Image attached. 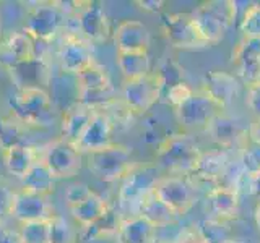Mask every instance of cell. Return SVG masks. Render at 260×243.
<instances>
[{"instance_id":"7bdbcfd3","label":"cell","mask_w":260,"mask_h":243,"mask_svg":"<svg viewBox=\"0 0 260 243\" xmlns=\"http://www.w3.org/2000/svg\"><path fill=\"white\" fill-rule=\"evenodd\" d=\"M134 4L146 13H158L161 12V8L165 7L162 0H135Z\"/></svg>"},{"instance_id":"ba28073f","label":"cell","mask_w":260,"mask_h":243,"mask_svg":"<svg viewBox=\"0 0 260 243\" xmlns=\"http://www.w3.org/2000/svg\"><path fill=\"white\" fill-rule=\"evenodd\" d=\"M161 29L168 43L176 49L202 51L210 46L190 13H165L161 16Z\"/></svg>"},{"instance_id":"4316f807","label":"cell","mask_w":260,"mask_h":243,"mask_svg":"<svg viewBox=\"0 0 260 243\" xmlns=\"http://www.w3.org/2000/svg\"><path fill=\"white\" fill-rule=\"evenodd\" d=\"M135 214L145 219V221L151 224L154 229L173 225V224H176L177 217H179L173 209L168 208L159 198L154 196V193L148 194V196L137 206Z\"/></svg>"},{"instance_id":"74e56055","label":"cell","mask_w":260,"mask_h":243,"mask_svg":"<svg viewBox=\"0 0 260 243\" xmlns=\"http://www.w3.org/2000/svg\"><path fill=\"white\" fill-rule=\"evenodd\" d=\"M192 93H193V89L184 81V83H179V85H176L173 88L166 89L165 97H166V102L169 105H173V107L176 109L182 102H185L187 99H189V97L192 96Z\"/></svg>"},{"instance_id":"3957f363","label":"cell","mask_w":260,"mask_h":243,"mask_svg":"<svg viewBox=\"0 0 260 243\" xmlns=\"http://www.w3.org/2000/svg\"><path fill=\"white\" fill-rule=\"evenodd\" d=\"M85 156L89 172L101 182L108 183L122 180L137 164L132 157V148L122 143H112Z\"/></svg>"},{"instance_id":"8992f818","label":"cell","mask_w":260,"mask_h":243,"mask_svg":"<svg viewBox=\"0 0 260 243\" xmlns=\"http://www.w3.org/2000/svg\"><path fill=\"white\" fill-rule=\"evenodd\" d=\"M78 31L89 43H106L111 37V21L101 2H77L75 13L67 20V28Z\"/></svg>"},{"instance_id":"d6986e66","label":"cell","mask_w":260,"mask_h":243,"mask_svg":"<svg viewBox=\"0 0 260 243\" xmlns=\"http://www.w3.org/2000/svg\"><path fill=\"white\" fill-rule=\"evenodd\" d=\"M55 216L54 208L46 196H38L26 191L16 190L10 217L20 224L36 222V221H51Z\"/></svg>"},{"instance_id":"484cf974","label":"cell","mask_w":260,"mask_h":243,"mask_svg":"<svg viewBox=\"0 0 260 243\" xmlns=\"http://www.w3.org/2000/svg\"><path fill=\"white\" fill-rule=\"evenodd\" d=\"M154 227L142 219L140 216H128L122 217L117 232L116 241L117 243H154Z\"/></svg>"},{"instance_id":"7c38bea8","label":"cell","mask_w":260,"mask_h":243,"mask_svg":"<svg viewBox=\"0 0 260 243\" xmlns=\"http://www.w3.org/2000/svg\"><path fill=\"white\" fill-rule=\"evenodd\" d=\"M154 196L159 198L168 208H171L177 216H184L197 202V191L187 182L185 177L168 175L161 177L154 186Z\"/></svg>"},{"instance_id":"cb8c5ba5","label":"cell","mask_w":260,"mask_h":243,"mask_svg":"<svg viewBox=\"0 0 260 243\" xmlns=\"http://www.w3.org/2000/svg\"><path fill=\"white\" fill-rule=\"evenodd\" d=\"M207 205L210 213L213 214V219H218V221L226 222L239 217L241 201L239 193L236 191L215 186L207 193Z\"/></svg>"},{"instance_id":"ac0fdd59","label":"cell","mask_w":260,"mask_h":243,"mask_svg":"<svg viewBox=\"0 0 260 243\" xmlns=\"http://www.w3.org/2000/svg\"><path fill=\"white\" fill-rule=\"evenodd\" d=\"M202 91L213 101L219 110L228 109L239 94V79L233 73L211 70L203 76Z\"/></svg>"},{"instance_id":"4fadbf2b","label":"cell","mask_w":260,"mask_h":243,"mask_svg":"<svg viewBox=\"0 0 260 243\" xmlns=\"http://www.w3.org/2000/svg\"><path fill=\"white\" fill-rule=\"evenodd\" d=\"M219 112L223 110H219L218 105L202 89L193 91L189 99L174 109L177 124L187 130H205Z\"/></svg>"},{"instance_id":"4dcf8cb0","label":"cell","mask_w":260,"mask_h":243,"mask_svg":"<svg viewBox=\"0 0 260 243\" xmlns=\"http://www.w3.org/2000/svg\"><path fill=\"white\" fill-rule=\"evenodd\" d=\"M49 243H78V230L69 219L55 214L49 221Z\"/></svg>"},{"instance_id":"7a4b0ae2","label":"cell","mask_w":260,"mask_h":243,"mask_svg":"<svg viewBox=\"0 0 260 243\" xmlns=\"http://www.w3.org/2000/svg\"><path fill=\"white\" fill-rule=\"evenodd\" d=\"M200 148L197 141L187 133H176L166 136L158 144L156 166L168 170L169 174L185 177L197 166L200 157Z\"/></svg>"},{"instance_id":"5bb4252c","label":"cell","mask_w":260,"mask_h":243,"mask_svg":"<svg viewBox=\"0 0 260 243\" xmlns=\"http://www.w3.org/2000/svg\"><path fill=\"white\" fill-rule=\"evenodd\" d=\"M231 67L234 75L244 85L260 81V39H244L231 52Z\"/></svg>"},{"instance_id":"9c48e42d","label":"cell","mask_w":260,"mask_h":243,"mask_svg":"<svg viewBox=\"0 0 260 243\" xmlns=\"http://www.w3.org/2000/svg\"><path fill=\"white\" fill-rule=\"evenodd\" d=\"M41 160L51 170L55 180H65L78 175L83 164V154L75 144L57 138L41 148Z\"/></svg>"},{"instance_id":"e575fe53","label":"cell","mask_w":260,"mask_h":243,"mask_svg":"<svg viewBox=\"0 0 260 243\" xmlns=\"http://www.w3.org/2000/svg\"><path fill=\"white\" fill-rule=\"evenodd\" d=\"M239 31L244 39H260V4L246 8L239 21Z\"/></svg>"},{"instance_id":"ee69618b","label":"cell","mask_w":260,"mask_h":243,"mask_svg":"<svg viewBox=\"0 0 260 243\" xmlns=\"http://www.w3.org/2000/svg\"><path fill=\"white\" fill-rule=\"evenodd\" d=\"M0 243H21L18 230L8 229V227H2L0 229Z\"/></svg>"},{"instance_id":"f546056e","label":"cell","mask_w":260,"mask_h":243,"mask_svg":"<svg viewBox=\"0 0 260 243\" xmlns=\"http://www.w3.org/2000/svg\"><path fill=\"white\" fill-rule=\"evenodd\" d=\"M75 83H77V91H100V89L112 88V81L108 68L104 65L98 63L96 60L93 63H89L80 73H77Z\"/></svg>"},{"instance_id":"603a6c76","label":"cell","mask_w":260,"mask_h":243,"mask_svg":"<svg viewBox=\"0 0 260 243\" xmlns=\"http://www.w3.org/2000/svg\"><path fill=\"white\" fill-rule=\"evenodd\" d=\"M94 110L85 107L78 102L72 104L62 113L60 118V138L72 144H77L80 138L83 136L85 130L88 128L89 122H91Z\"/></svg>"},{"instance_id":"7dc6e473","label":"cell","mask_w":260,"mask_h":243,"mask_svg":"<svg viewBox=\"0 0 260 243\" xmlns=\"http://www.w3.org/2000/svg\"><path fill=\"white\" fill-rule=\"evenodd\" d=\"M254 221H255V227L260 233V196H257V202L254 208Z\"/></svg>"},{"instance_id":"2e32d148","label":"cell","mask_w":260,"mask_h":243,"mask_svg":"<svg viewBox=\"0 0 260 243\" xmlns=\"http://www.w3.org/2000/svg\"><path fill=\"white\" fill-rule=\"evenodd\" d=\"M205 133L219 149L224 151L234 148V146L241 148L247 140V127H244L241 120L228 115L224 112H219L210 122L205 128Z\"/></svg>"},{"instance_id":"44dd1931","label":"cell","mask_w":260,"mask_h":243,"mask_svg":"<svg viewBox=\"0 0 260 243\" xmlns=\"http://www.w3.org/2000/svg\"><path fill=\"white\" fill-rule=\"evenodd\" d=\"M112 133H114V125L109 120V117L104 112H96L91 122H89L88 128L85 130L83 136L80 138V141L75 146L85 156V154L103 149L106 146L112 144L114 143Z\"/></svg>"},{"instance_id":"277c9868","label":"cell","mask_w":260,"mask_h":243,"mask_svg":"<svg viewBox=\"0 0 260 243\" xmlns=\"http://www.w3.org/2000/svg\"><path fill=\"white\" fill-rule=\"evenodd\" d=\"M67 15L57 2H36L26 8L23 18V31L35 43H51L67 28Z\"/></svg>"},{"instance_id":"6da1fadb","label":"cell","mask_w":260,"mask_h":243,"mask_svg":"<svg viewBox=\"0 0 260 243\" xmlns=\"http://www.w3.org/2000/svg\"><path fill=\"white\" fill-rule=\"evenodd\" d=\"M10 115L23 127H51L55 117L52 97L46 89H16L7 102Z\"/></svg>"},{"instance_id":"ab89813d","label":"cell","mask_w":260,"mask_h":243,"mask_svg":"<svg viewBox=\"0 0 260 243\" xmlns=\"http://www.w3.org/2000/svg\"><path fill=\"white\" fill-rule=\"evenodd\" d=\"M15 193H16V190H13L5 180L0 178V217L2 219L5 216H10L13 199H15Z\"/></svg>"},{"instance_id":"83f0119b","label":"cell","mask_w":260,"mask_h":243,"mask_svg":"<svg viewBox=\"0 0 260 243\" xmlns=\"http://www.w3.org/2000/svg\"><path fill=\"white\" fill-rule=\"evenodd\" d=\"M55 177L51 174L43 160H38L35 166H32L28 174L24 175L20 183H21V191H26L31 194H38V196H49L51 193H54L55 190Z\"/></svg>"},{"instance_id":"7402d4cb","label":"cell","mask_w":260,"mask_h":243,"mask_svg":"<svg viewBox=\"0 0 260 243\" xmlns=\"http://www.w3.org/2000/svg\"><path fill=\"white\" fill-rule=\"evenodd\" d=\"M39 159H41V148H36V146L28 143L15 144L12 148L2 151V162L7 174L18 178V180H21L28 174V170Z\"/></svg>"},{"instance_id":"bcb514c9","label":"cell","mask_w":260,"mask_h":243,"mask_svg":"<svg viewBox=\"0 0 260 243\" xmlns=\"http://www.w3.org/2000/svg\"><path fill=\"white\" fill-rule=\"evenodd\" d=\"M249 193L255 194V196H260V175H257V177H252V178H250Z\"/></svg>"},{"instance_id":"8d00e7d4","label":"cell","mask_w":260,"mask_h":243,"mask_svg":"<svg viewBox=\"0 0 260 243\" xmlns=\"http://www.w3.org/2000/svg\"><path fill=\"white\" fill-rule=\"evenodd\" d=\"M156 73L162 81L165 91L179 83H184V68L174 60H166Z\"/></svg>"},{"instance_id":"5b68a950","label":"cell","mask_w":260,"mask_h":243,"mask_svg":"<svg viewBox=\"0 0 260 243\" xmlns=\"http://www.w3.org/2000/svg\"><path fill=\"white\" fill-rule=\"evenodd\" d=\"M195 24L207 43H219L238 16V4L234 0H210L200 4L190 13Z\"/></svg>"},{"instance_id":"d4e9b609","label":"cell","mask_w":260,"mask_h":243,"mask_svg":"<svg viewBox=\"0 0 260 243\" xmlns=\"http://www.w3.org/2000/svg\"><path fill=\"white\" fill-rule=\"evenodd\" d=\"M69 211L72 217L75 219L83 229H86V227H91L96 222H100L111 211V206L108 199L103 198L101 194L91 191L83 201L78 202L77 206L69 208Z\"/></svg>"},{"instance_id":"d590c367","label":"cell","mask_w":260,"mask_h":243,"mask_svg":"<svg viewBox=\"0 0 260 243\" xmlns=\"http://www.w3.org/2000/svg\"><path fill=\"white\" fill-rule=\"evenodd\" d=\"M18 233L21 243H49V221L21 224Z\"/></svg>"},{"instance_id":"8fae6325","label":"cell","mask_w":260,"mask_h":243,"mask_svg":"<svg viewBox=\"0 0 260 243\" xmlns=\"http://www.w3.org/2000/svg\"><path fill=\"white\" fill-rule=\"evenodd\" d=\"M57 60L60 68L67 73L77 75L89 63L94 62L93 44L78 31L65 29L60 34V44L57 49Z\"/></svg>"},{"instance_id":"9a60e30c","label":"cell","mask_w":260,"mask_h":243,"mask_svg":"<svg viewBox=\"0 0 260 243\" xmlns=\"http://www.w3.org/2000/svg\"><path fill=\"white\" fill-rule=\"evenodd\" d=\"M7 71L16 89H29V88L46 89V86L51 85L52 79L51 62L44 55H35L32 59L21 62L16 67Z\"/></svg>"},{"instance_id":"ffe728a7","label":"cell","mask_w":260,"mask_h":243,"mask_svg":"<svg viewBox=\"0 0 260 243\" xmlns=\"http://www.w3.org/2000/svg\"><path fill=\"white\" fill-rule=\"evenodd\" d=\"M117 52H148L151 34L148 26L138 20H125L119 23L112 32Z\"/></svg>"},{"instance_id":"52a82bcc","label":"cell","mask_w":260,"mask_h":243,"mask_svg":"<svg viewBox=\"0 0 260 243\" xmlns=\"http://www.w3.org/2000/svg\"><path fill=\"white\" fill-rule=\"evenodd\" d=\"M159 175V167L156 164H137L130 169V172L120 180L119 188V205L122 208H135L153 193Z\"/></svg>"},{"instance_id":"681fc988","label":"cell","mask_w":260,"mask_h":243,"mask_svg":"<svg viewBox=\"0 0 260 243\" xmlns=\"http://www.w3.org/2000/svg\"><path fill=\"white\" fill-rule=\"evenodd\" d=\"M231 243H246V241H242V240H233Z\"/></svg>"},{"instance_id":"f1b7e54d","label":"cell","mask_w":260,"mask_h":243,"mask_svg":"<svg viewBox=\"0 0 260 243\" xmlns=\"http://www.w3.org/2000/svg\"><path fill=\"white\" fill-rule=\"evenodd\" d=\"M116 63L125 81L143 78L151 73V59L148 52H117Z\"/></svg>"},{"instance_id":"f35d334b","label":"cell","mask_w":260,"mask_h":243,"mask_svg":"<svg viewBox=\"0 0 260 243\" xmlns=\"http://www.w3.org/2000/svg\"><path fill=\"white\" fill-rule=\"evenodd\" d=\"M91 191L93 190L89 188L86 183H73L69 186L67 190H65L63 199H65V202H67L69 208H73V206H77L78 202L83 201Z\"/></svg>"},{"instance_id":"c3c4849f","label":"cell","mask_w":260,"mask_h":243,"mask_svg":"<svg viewBox=\"0 0 260 243\" xmlns=\"http://www.w3.org/2000/svg\"><path fill=\"white\" fill-rule=\"evenodd\" d=\"M0 39H2V18H0Z\"/></svg>"},{"instance_id":"b9f144b4","label":"cell","mask_w":260,"mask_h":243,"mask_svg":"<svg viewBox=\"0 0 260 243\" xmlns=\"http://www.w3.org/2000/svg\"><path fill=\"white\" fill-rule=\"evenodd\" d=\"M246 105L252 112V115L255 118H260V81L247 86V94H246Z\"/></svg>"},{"instance_id":"f6af8a7d","label":"cell","mask_w":260,"mask_h":243,"mask_svg":"<svg viewBox=\"0 0 260 243\" xmlns=\"http://www.w3.org/2000/svg\"><path fill=\"white\" fill-rule=\"evenodd\" d=\"M247 138L250 141L260 144V118H255L247 128Z\"/></svg>"},{"instance_id":"60d3db41","label":"cell","mask_w":260,"mask_h":243,"mask_svg":"<svg viewBox=\"0 0 260 243\" xmlns=\"http://www.w3.org/2000/svg\"><path fill=\"white\" fill-rule=\"evenodd\" d=\"M171 243H207V241L203 238L202 232L199 230V227L192 225V227H185V229H182Z\"/></svg>"},{"instance_id":"e0dca14e","label":"cell","mask_w":260,"mask_h":243,"mask_svg":"<svg viewBox=\"0 0 260 243\" xmlns=\"http://www.w3.org/2000/svg\"><path fill=\"white\" fill-rule=\"evenodd\" d=\"M38 55L35 39L23 29L10 31L0 39V67L10 70L21 62H26Z\"/></svg>"},{"instance_id":"836d02e7","label":"cell","mask_w":260,"mask_h":243,"mask_svg":"<svg viewBox=\"0 0 260 243\" xmlns=\"http://www.w3.org/2000/svg\"><path fill=\"white\" fill-rule=\"evenodd\" d=\"M239 164L249 177L260 175V144L250 141L249 138L239 149Z\"/></svg>"},{"instance_id":"30bf717a","label":"cell","mask_w":260,"mask_h":243,"mask_svg":"<svg viewBox=\"0 0 260 243\" xmlns=\"http://www.w3.org/2000/svg\"><path fill=\"white\" fill-rule=\"evenodd\" d=\"M165 94V86L156 71L138 79L124 81L120 91V99L132 110L134 115H142L153 109V105L159 102Z\"/></svg>"},{"instance_id":"f907efd6","label":"cell","mask_w":260,"mask_h":243,"mask_svg":"<svg viewBox=\"0 0 260 243\" xmlns=\"http://www.w3.org/2000/svg\"><path fill=\"white\" fill-rule=\"evenodd\" d=\"M4 227V222H2V217H0V229Z\"/></svg>"},{"instance_id":"d6a6232c","label":"cell","mask_w":260,"mask_h":243,"mask_svg":"<svg viewBox=\"0 0 260 243\" xmlns=\"http://www.w3.org/2000/svg\"><path fill=\"white\" fill-rule=\"evenodd\" d=\"M24 128L20 122H16L12 115L4 117L0 115V149L5 151L15 144L24 143Z\"/></svg>"},{"instance_id":"816d5d0a","label":"cell","mask_w":260,"mask_h":243,"mask_svg":"<svg viewBox=\"0 0 260 243\" xmlns=\"http://www.w3.org/2000/svg\"><path fill=\"white\" fill-rule=\"evenodd\" d=\"M154 243H168V241H154Z\"/></svg>"},{"instance_id":"1f68e13d","label":"cell","mask_w":260,"mask_h":243,"mask_svg":"<svg viewBox=\"0 0 260 243\" xmlns=\"http://www.w3.org/2000/svg\"><path fill=\"white\" fill-rule=\"evenodd\" d=\"M197 227L207 243H231L234 240L230 227L218 219H203Z\"/></svg>"}]
</instances>
